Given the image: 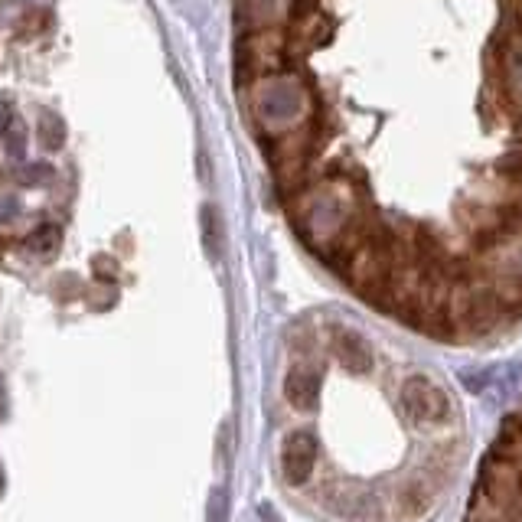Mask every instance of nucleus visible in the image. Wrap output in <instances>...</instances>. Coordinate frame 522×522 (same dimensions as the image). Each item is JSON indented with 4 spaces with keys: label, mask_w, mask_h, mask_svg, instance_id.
Here are the masks:
<instances>
[{
    "label": "nucleus",
    "mask_w": 522,
    "mask_h": 522,
    "mask_svg": "<svg viewBox=\"0 0 522 522\" xmlns=\"http://www.w3.org/2000/svg\"><path fill=\"white\" fill-rule=\"evenodd\" d=\"M10 124H14V98L0 95V138L10 131Z\"/></svg>",
    "instance_id": "nucleus-11"
},
{
    "label": "nucleus",
    "mask_w": 522,
    "mask_h": 522,
    "mask_svg": "<svg viewBox=\"0 0 522 522\" xmlns=\"http://www.w3.org/2000/svg\"><path fill=\"white\" fill-rule=\"evenodd\" d=\"M402 408L415 425H441L451 418V395L441 385L412 376L402 385Z\"/></svg>",
    "instance_id": "nucleus-1"
},
{
    "label": "nucleus",
    "mask_w": 522,
    "mask_h": 522,
    "mask_svg": "<svg viewBox=\"0 0 522 522\" xmlns=\"http://www.w3.org/2000/svg\"><path fill=\"white\" fill-rule=\"evenodd\" d=\"M0 412H4V385H0Z\"/></svg>",
    "instance_id": "nucleus-13"
},
{
    "label": "nucleus",
    "mask_w": 522,
    "mask_h": 522,
    "mask_svg": "<svg viewBox=\"0 0 522 522\" xmlns=\"http://www.w3.org/2000/svg\"><path fill=\"white\" fill-rule=\"evenodd\" d=\"M503 434L513 441H522V415H506L503 418Z\"/></svg>",
    "instance_id": "nucleus-12"
},
{
    "label": "nucleus",
    "mask_w": 522,
    "mask_h": 522,
    "mask_svg": "<svg viewBox=\"0 0 522 522\" xmlns=\"http://www.w3.org/2000/svg\"><path fill=\"white\" fill-rule=\"evenodd\" d=\"M333 350H337L340 363L350 372H356V376H366V372L372 369V346L366 343L363 333L340 330L337 340H333Z\"/></svg>",
    "instance_id": "nucleus-4"
},
{
    "label": "nucleus",
    "mask_w": 522,
    "mask_h": 522,
    "mask_svg": "<svg viewBox=\"0 0 522 522\" xmlns=\"http://www.w3.org/2000/svg\"><path fill=\"white\" fill-rule=\"evenodd\" d=\"M284 399H288L297 412H314L320 402V369L314 366H294L284 379Z\"/></svg>",
    "instance_id": "nucleus-3"
},
{
    "label": "nucleus",
    "mask_w": 522,
    "mask_h": 522,
    "mask_svg": "<svg viewBox=\"0 0 522 522\" xmlns=\"http://www.w3.org/2000/svg\"><path fill=\"white\" fill-rule=\"evenodd\" d=\"M4 147H7V154L14 157V160L27 157V128H23L20 121L10 124V131L4 134Z\"/></svg>",
    "instance_id": "nucleus-10"
},
{
    "label": "nucleus",
    "mask_w": 522,
    "mask_h": 522,
    "mask_svg": "<svg viewBox=\"0 0 522 522\" xmlns=\"http://www.w3.org/2000/svg\"><path fill=\"white\" fill-rule=\"evenodd\" d=\"M206 522H229V490L226 487H216L209 493Z\"/></svg>",
    "instance_id": "nucleus-9"
},
{
    "label": "nucleus",
    "mask_w": 522,
    "mask_h": 522,
    "mask_svg": "<svg viewBox=\"0 0 522 522\" xmlns=\"http://www.w3.org/2000/svg\"><path fill=\"white\" fill-rule=\"evenodd\" d=\"M317 467V438L310 431H291L281 444V470L291 487H301Z\"/></svg>",
    "instance_id": "nucleus-2"
},
{
    "label": "nucleus",
    "mask_w": 522,
    "mask_h": 522,
    "mask_svg": "<svg viewBox=\"0 0 522 522\" xmlns=\"http://www.w3.org/2000/svg\"><path fill=\"white\" fill-rule=\"evenodd\" d=\"M36 138H40L46 151H59V147L66 144V121L53 115V111H43L40 124H36Z\"/></svg>",
    "instance_id": "nucleus-6"
},
{
    "label": "nucleus",
    "mask_w": 522,
    "mask_h": 522,
    "mask_svg": "<svg viewBox=\"0 0 522 522\" xmlns=\"http://www.w3.org/2000/svg\"><path fill=\"white\" fill-rule=\"evenodd\" d=\"M14 180L23 183V186H40L46 180H53V167L49 164H20L17 173H14Z\"/></svg>",
    "instance_id": "nucleus-8"
},
{
    "label": "nucleus",
    "mask_w": 522,
    "mask_h": 522,
    "mask_svg": "<svg viewBox=\"0 0 522 522\" xmlns=\"http://www.w3.org/2000/svg\"><path fill=\"white\" fill-rule=\"evenodd\" d=\"M483 490H487V496L493 503L509 506V503H513V496L519 493L516 470L509 467L506 461H493L487 470H483Z\"/></svg>",
    "instance_id": "nucleus-5"
},
{
    "label": "nucleus",
    "mask_w": 522,
    "mask_h": 522,
    "mask_svg": "<svg viewBox=\"0 0 522 522\" xmlns=\"http://www.w3.org/2000/svg\"><path fill=\"white\" fill-rule=\"evenodd\" d=\"M59 242H62V232H59V226H53V222H43L40 229H33L27 235V248H30L33 255H40V258L56 255L59 252Z\"/></svg>",
    "instance_id": "nucleus-7"
}]
</instances>
